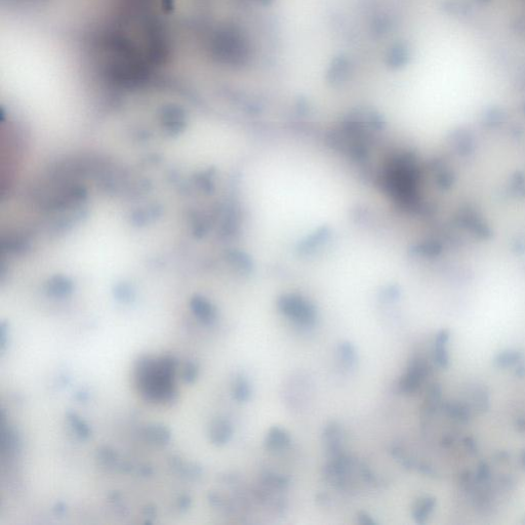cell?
Here are the masks:
<instances>
[{
	"label": "cell",
	"instance_id": "cell-1",
	"mask_svg": "<svg viewBox=\"0 0 525 525\" xmlns=\"http://www.w3.org/2000/svg\"><path fill=\"white\" fill-rule=\"evenodd\" d=\"M278 308L295 322L306 326L313 325L317 317L314 306L305 299L295 295L282 297L278 301Z\"/></svg>",
	"mask_w": 525,
	"mask_h": 525
},
{
	"label": "cell",
	"instance_id": "cell-2",
	"mask_svg": "<svg viewBox=\"0 0 525 525\" xmlns=\"http://www.w3.org/2000/svg\"><path fill=\"white\" fill-rule=\"evenodd\" d=\"M426 374L427 368L424 362L419 359L414 360L411 363L407 371L404 373V375L401 377V380L398 383L397 388L399 392L404 394H411L416 392L420 386L421 382L424 381Z\"/></svg>",
	"mask_w": 525,
	"mask_h": 525
},
{
	"label": "cell",
	"instance_id": "cell-3",
	"mask_svg": "<svg viewBox=\"0 0 525 525\" xmlns=\"http://www.w3.org/2000/svg\"><path fill=\"white\" fill-rule=\"evenodd\" d=\"M322 440L325 454L329 459L343 456L344 434L340 425L330 422L328 426H326L323 432Z\"/></svg>",
	"mask_w": 525,
	"mask_h": 525
},
{
	"label": "cell",
	"instance_id": "cell-4",
	"mask_svg": "<svg viewBox=\"0 0 525 525\" xmlns=\"http://www.w3.org/2000/svg\"><path fill=\"white\" fill-rule=\"evenodd\" d=\"M290 436L286 430L278 426H274L269 430L266 436L265 445L268 449L279 450L287 447L290 444Z\"/></svg>",
	"mask_w": 525,
	"mask_h": 525
},
{
	"label": "cell",
	"instance_id": "cell-5",
	"mask_svg": "<svg viewBox=\"0 0 525 525\" xmlns=\"http://www.w3.org/2000/svg\"><path fill=\"white\" fill-rule=\"evenodd\" d=\"M435 506V500L433 498H422L419 500L413 510L414 518L418 523L425 522L430 512Z\"/></svg>",
	"mask_w": 525,
	"mask_h": 525
},
{
	"label": "cell",
	"instance_id": "cell-6",
	"mask_svg": "<svg viewBox=\"0 0 525 525\" xmlns=\"http://www.w3.org/2000/svg\"><path fill=\"white\" fill-rule=\"evenodd\" d=\"M340 359L343 366L347 368H351L356 363V350L355 347L349 342H343L339 346Z\"/></svg>",
	"mask_w": 525,
	"mask_h": 525
},
{
	"label": "cell",
	"instance_id": "cell-7",
	"mask_svg": "<svg viewBox=\"0 0 525 525\" xmlns=\"http://www.w3.org/2000/svg\"><path fill=\"white\" fill-rule=\"evenodd\" d=\"M233 393H234V397L237 401L244 402L247 401L251 397L252 389L249 384V381L242 375H239L233 386Z\"/></svg>",
	"mask_w": 525,
	"mask_h": 525
},
{
	"label": "cell",
	"instance_id": "cell-8",
	"mask_svg": "<svg viewBox=\"0 0 525 525\" xmlns=\"http://www.w3.org/2000/svg\"><path fill=\"white\" fill-rule=\"evenodd\" d=\"M447 339H448V332L442 331V332L439 333L438 337H437V341H436L435 357H436L437 363H438L439 366L442 367V368H445L447 366V362H448L446 350L444 349Z\"/></svg>",
	"mask_w": 525,
	"mask_h": 525
},
{
	"label": "cell",
	"instance_id": "cell-9",
	"mask_svg": "<svg viewBox=\"0 0 525 525\" xmlns=\"http://www.w3.org/2000/svg\"><path fill=\"white\" fill-rule=\"evenodd\" d=\"M264 482L275 489H284L288 486V479L283 476H278L275 474H266L264 476Z\"/></svg>",
	"mask_w": 525,
	"mask_h": 525
},
{
	"label": "cell",
	"instance_id": "cell-10",
	"mask_svg": "<svg viewBox=\"0 0 525 525\" xmlns=\"http://www.w3.org/2000/svg\"><path fill=\"white\" fill-rule=\"evenodd\" d=\"M518 359H519L518 352H505L497 358V363H499L501 367H508V366H511V364L515 363Z\"/></svg>",
	"mask_w": 525,
	"mask_h": 525
},
{
	"label": "cell",
	"instance_id": "cell-11",
	"mask_svg": "<svg viewBox=\"0 0 525 525\" xmlns=\"http://www.w3.org/2000/svg\"><path fill=\"white\" fill-rule=\"evenodd\" d=\"M359 519H360L361 524H373L374 523V521L369 516H368L366 513L360 514Z\"/></svg>",
	"mask_w": 525,
	"mask_h": 525
},
{
	"label": "cell",
	"instance_id": "cell-12",
	"mask_svg": "<svg viewBox=\"0 0 525 525\" xmlns=\"http://www.w3.org/2000/svg\"><path fill=\"white\" fill-rule=\"evenodd\" d=\"M522 462H523V464H524V466H525V453H524L523 456H522Z\"/></svg>",
	"mask_w": 525,
	"mask_h": 525
}]
</instances>
